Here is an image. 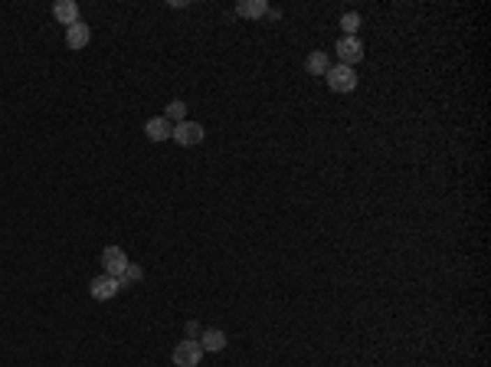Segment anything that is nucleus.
Here are the masks:
<instances>
[{
  "label": "nucleus",
  "mask_w": 491,
  "mask_h": 367,
  "mask_svg": "<svg viewBox=\"0 0 491 367\" xmlns=\"http://www.w3.org/2000/svg\"><path fill=\"white\" fill-rule=\"evenodd\" d=\"M324 79H328V89L331 92H338V96H347V92H354L357 89V73H354L351 66H331L328 73H324Z\"/></svg>",
  "instance_id": "nucleus-1"
},
{
  "label": "nucleus",
  "mask_w": 491,
  "mask_h": 367,
  "mask_svg": "<svg viewBox=\"0 0 491 367\" xmlns=\"http://www.w3.org/2000/svg\"><path fill=\"white\" fill-rule=\"evenodd\" d=\"M200 361H203L200 341H193V338L177 341V347H174V364H177V367H197Z\"/></svg>",
  "instance_id": "nucleus-2"
},
{
  "label": "nucleus",
  "mask_w": 491,
  "mask_h": 367,
  "mask_svg": "<svg viewBox=\"0 0 491 367\" xmlns=\"http://www.w3.org/2000/svg\"><path fill=\"white\" fill-rule=\"evenodd\" d=\"M171 138L181 144V148H193V144H200L206 138V131H203L200 121H181V125H174Z\"/></svg>",
  "instance_id": "nucleus-3"
},
{
  "label": "nucleus",
  "mask_w": 491,
  "mask_h": 367,
  "mask_svg": "<svg viewBox=\"0 0 491 367\" xmlns=\"http://www.w3.org/2000/svg\"><path fill=\"white\" fill-rule=\"evenodd\" d=\"M102 269H105V276L121 279L125 269H128V256H125V249H121V246H105V249H102Z\"/></svg>",
  "instance_id": "nucleus-4"
},
{
  "label": "nucleus",
  "mask_w": 491,
  "mask_h": 367,
  "mask_svg": "<svg viewBox=\"0 0 491 367\" xmlns=\"http://www.w3.org/2000/svg\"><path fill=\"white\" fill-rule=\"evenodd\" d=\"M334 53H338L341 66H351V69H354V63H361V59H363V43H361V36H341Z\"/></svg>",
  "instance_id": "nucleus-5"
},
{
  "label": "nucleus",
  "mask_w": 491,
  "mask_h": 367,
  "mask_svg": "<svg viewBox=\"0 0 491 367\" xmlns=\"http://www.w3.org/2000/svg\"><path fill=\"white\" fill-rule=\"evenodd\" d=\"M89 292H92V299L96 302H108V299H115L118 292H121V279H115V276H98V279H92V285H89Z\"/></svg>",
  "instance_id": "nucleus-6"
},
{
  "label": "nucleus",
  "mask_w": 491,
  "mask_h": 367,
  "mask_svg": "<svg viewBox=\"0 0 491 367\" xmlns=\"http://www.w3.org/2000/svg\"><path fill=\"white\" fill-rule=\"evenodd\" d=\"M89 40H92V30H89L82 20H75L73 27H66V46H69V50H86Z\"/></svg>",
  "instance_id": "nucleus-7"
},
{
  "label": "nucleus",
  "mask_w": 491,
  "mask_h": 367,
  "mask_svg": "<svg viewBox=\"0 0 491 367\" xmlns=\"http://www.w3.org/2000/svg\"><path fill=\"white\" fill-rule=\"evenodd\" d=\"M53 17L63 23V27H73V23L79 20V3H75V0H56Z\"/></svg>",
  "instance_id": "nucleus-8"
},
{
  "label": "nucleus",
  "mask_w": 491,
  "mask_h": 367,
  "mask_svg": "<svg viewBox=\"0 0 491 367\" xmlns=\"http://www.w3.org/2000/svg\"><path fill=\"white\" fill-rule=\"evenodd\" d=\"M266 13H269L266 0H243V3H236V17H243V20H259Z\"/></svg>",
  "instance_id": "nucleus-9"
},
{
  "label": "nucleus",
  "mask_w": 491,
  "mask_h": 367,
  "mask_svg": "<svg viewBox=\"0 0 491 367\" xmlns=\"http://www.w3.org/2000/svg\"><path fill=\"white\" fill-rule=\"evenodd\" d=\"M171 131H174V125L164 119V115L148 119V125H144V135H148L151 141H167V138H171Z\"/></svg>",
  "instance_id": "nucleus-10"
},
{
  "label": "nucleus",
  "mask_w": 491,
  "mask_h": 367,
  "mask_svg": "<svg viewBox=\"0 0 491 367\" xmlns=\"http://www.w3.org/2000/svg\"><path fill=\"white\" fill-rule=\"evenodd\" d=\"M200 347L203 351H223L226 335L220 331V328H206V331H200Z\"/></svg>",
  "instance_id": "nucleus-11"
},
{
  "label": "nucleus",
  "mask_w": 491,
  "mask_h": 367,
  "mask_svg": "<svg viewBox=\"0 0 491 367\" xmlns=\"http://www.w3.org/2000/svg\"><path fill=\"white\" fill-rule=\"evenodd\" d=\"M305 69H308L311 76H324V73L331 69V59H328V53L315 50V53H308V59H305Z\"/></svg>",
  "instance_id": "nucleus-12"
},
{
  "label": "nucleus",
  "mask_w": 491,
  "mask_h": 367,
  "mask_svg": "<svg viewBox=\"0 0 491 367\" xmlns=\"http://www.w3.org/2000/svg\"><path fill=\"white\" fill-rule=\"evenodd\" d=\"M341 30H344V36H357V30H361V13L357 10H347L341 17Z\"/></svg>",
  "instance_id": "nucleus-13"
},
{
  "label": "nucleus",
  "mask_w": 491,
  "mask_h": 367,
  "mask_svg": "<svg viewBox=\"0 0 491 367\" xmlns=\"http://www.w3.org/2000/svg\"><path fill=\"white\" fill-rule=\"evenodd\" d=\"M164 119H167V121H177V125H181V121H187V105H183L181 98H174L171 105H167V112H164Z\"/></svg>",
  "instance_id": "nucleus-14"
},
{
  "label": "nucleus",
  "mask_w": 491,
  "mask_h": 367,
  "mask_svg": "<svg viewBox=\"0 0 491 367\" xmlns=\"http://www.w3.org/2000/svg\"><path fill=\"white\" fill-rule=\"evenodd\" d=\"M138 279H144V269H141V266H135V262H128V269H125V276H121V285L138 282Z\"/></svg>",
  "instance_id": "nucleus-15"
},
{
  "label": "nucleus",
  "mask_w": 491,
  "mask_h": 367,
  "mask_svg": "<svg viewBox=\"0 0 491 367\" xmlns=\"http://www.w3.org/2000/svg\"><path fill=\"white\" fill-rule=\"evenodd\" d=\"M200 335V324L197 322H187V338H197Z\"/></svg>",
  "instance_id": "nucleus-16"
}]
</instances>
